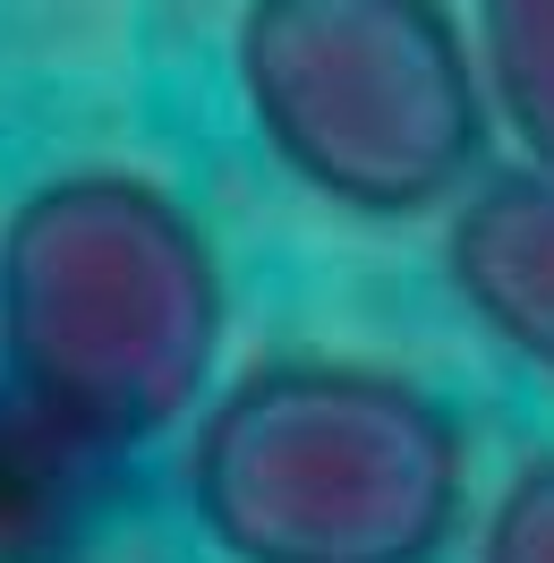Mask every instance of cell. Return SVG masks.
<instances>
[{"label":"cell","mask_w":554,"mask_h":563,"mask_svg":"<svg viewBox=\"0 0 554 563\" xmlns=\"http://www.w3.org/2000/svg\"><path fill=\"white\" fill-rule=\"evenodd\" d=\"M188 512L222 563H435L469 512V444L392 367L265 358L206 393Z\"/></svg>","instance_id":"cell-2"},{"label":"cell","mask_w":554,"mask_h":563,"mask_svg":"<svg viewBox=\"0 0 554 563\" xmlns=\"http://www.w3.org/2000/svg\"><path fill=\"white\" fill-rule=\"evenodd\" d=\"M231 77L281 179L358 222H418L486 163L495 95L444 0H247Z\"/></svg>","instance_id":"cell-3"},{"label":"cell","mask_w":554,"mask_h":563,"mask_svg":"<svg viewBox=\"0 0 554 563\" xmlns=\"http://www.w3.org/2000/svg\"><path fill=\"white\" fill-rule=\"evenodd\" d=\"M478 563H554V453L520 461L478 529Z\"/></svg>","instance_id":"cell-6"},{"label":"cell","mask_w":554,"mask_h":563,"mask_svg":"<svg viewBox=\"0 0 554 563\" xmlns=\"http://www.w3.org/2000/svg\"><path fill=\"white\" fill-rule=\"evenodd\" d=\"M478 69L529 163H554V0H478Z\"/></svg>","instance_id":"cell-5"},{"label":"cell","mask_w":554,"mask_h":563,"mask_svg":"<svg viewBox=\"0 0 554 563\" xmlns=\"http://www.w3.org/2000/svg\"><path fill=\"white\" fill-rule=\"evenodd\" d=\"M444 282L486 342L554 376V163L478 172L452 197Z\"/></svg>","instance_id":"cell-4"},{"label":"cell","mask_w":554,"mask_h":563,"mask_svg":"<svg viewBox=\"0 0 554 563\" xmlns=\"http://www.w3.org/2000/svg\"><path fill=\"white\" fill-rule=\"evenodd\" d=\"M231 290L163 179L86 163L0 222V376L60 444H145L206 410Z\"/></svg>","instance_id":"cell-1"}]
</instances>
